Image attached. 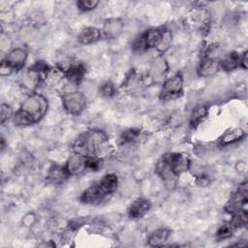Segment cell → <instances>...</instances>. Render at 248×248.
I'll use <instances>...</instances> for the list:
<instances>
[{
	"label": "cell",
	"instance_id": "6da1fadb",
	"mask_svg": "<svg viewBox=\"0 0 248 248\" xmlns=\"http://www.w3.org/2000/svg\"><path fill=\"white\" fill-rule=\"evenodd\" d=\"M47 108L48 103L46 97L38 92H32L15 112L13 121L15 125L20 127L36 124L46 115Z\"/></svg>",
	"mask_w": 248,
	"mask_h": 248
},
{
	"label": "cell",
	"instance_id": "7a4b0ae2",
	"mask_svg": "<svg viewBox=\"0 0 248 248\" xmlns=\"http://www.w3.org/2000/svg\"><path fill=\"white\" fill-rule=\"evenodd\" d=\"M108 137L101 130H89L77 138L72 145L74 153L82 156L101 157L108 150ZM102 158V157H101Z\"/></svg>",
	"mask_w": 248,
	"mask_h": 248
},
{
	"label": "cell",
	"instance_id": "3957f363",
	"mask_svg": "<svg viewBox=\"0 0 248 248\" xmlns=\"http://www.w3.org/2000/svg\"><path fill=\"white\" fill-rule=\"evenodd\" d=\"M28 52L24 47L17 46L12 48L0 63V75L2 77H7L20 71L26 62Z\"/></svg>",
	"mask_w": 248,
	"mask_h": 248
},
{
	"label": "cell",
	"instance_id": "277c9868",
	"mask_svg": "<svg viewBox=\"0 0 248 248\" xmlns=\"http://www.w3.org/2000/svg\"><path fill=\"white\" fill-rule=\"evenodd\" d=\"M63 108L72 115H79L85 109L87 100L85 95L78 90L66 91L61 95Z\"/></svg>",
	"mask_w": 248,
	"mask_h": 248
},
{
	"label": "cell",
	"instance_id": "5b68a950",
	"mask_svg": "<svg viewBox=\"0 0 248 248\" xmlns=\"http://www.w3.org/2000/svg\"><path fill=\"white\" fill-rule=\"evenodd\" d=\"M183 76L181 73H176L170 78H166L163 81L160 91V99L170 101L180 97L183 93Z\"/></svg>",
	"mask_w": 248,
	"mask_h": 248
},
{
	"label": "cell",
	"instance_id": "8992f818",
	"mask_svg": "<svg viewBox=\"0 0 248 248\" xmlns=\"http://www.w3.org/2000/svg\"><path fill=\"white\" fill-rule=\"evenodd\" d=\"M155 172L164 181L166 186L172 188L176 184L177 176L174 174L171 167L170 153L164 154L155 165Z\"/></svg>",
	"mask_w": 248,
	"mask_h": 248
},
{
	"label": "cell",
	"instance_id": "52a82bcc",
	"mask_svg": "<svg viewBox=\"0 0 248 248\" xmlns=\"http://www.w3.org/2000/svg\"><path fill=\"white\" fill-rule=\"evenodd\" d=\"M247 181H244L242 183L239 184V186L237 187V189L232 194L231 198L229 199L226 206H225V210L230 213L232 214L234 212H236L237 210L243 208L246 204H247Z\"/></svg>",
	"mask_w": 248,
	"mask_h": 248
},
{
	"label": "cell",
	"instance_id": "ba28073f",
	"mask_svg": "<svg viewBox=\"0 0 248 248\" xmlns=\"http://www.w3.org/2000/svg\"><path fill=\"white\" fill-rule=\"evenodd\" d=\"M108 198L109 197L104 192L99 182L97 181L81 193L79 200L82 203H85V204L98 205V204H101L103 202L107 201Z\"/></svg>",
	"mask_w": 248,
	"mask_h": 248
},
{
	"label": "cell",
	"instance_id": "9c48e42d",
	"mask_svg": "<svg viewBox=\"0 0 248 248\" xmlns=\"http://www.w3.org/2000/svg\"><path fill=\"white\" fill-rule=\"evenodd\" d=\"M124 30V23L119 17H109L105 19L101 32L103 38L112 40L118 38Z\"/></svg>",
	"mask_w": 248,
	"mask_h": 248
},
{
	"label": "cell",
	"instance_id": "30bf717a",
	"mask_svg": "<svg viewBox=\"0 0 248 248\" xmlns=\"http://www.w3.org/2000/svg\"><path fill=\"white\" fill-rule=\"evenodd\" d=\"M64 77L65 78L72 84V85H78L86 73V68L83 63L81 62H75L71 63L66 68H63Z\"/></svg>",
	"mask_w": 248,
	"mask_h": 248
},
{
	"label": "cell",
	"instance_id": "8fae6325",
	"mask_svg": "<svg viewBox=\"0 0 248 248\" xmlns=\"http://www.w3.org/2000/svg\"><path fill=\"white\" fill-rule=\"evenodd\" d=\"M168 71H169V64L167 60L163 56H158L151 63L147 77L151 81L158 82L165 78Z\"/></svg>",
	"mask_w": 248,
	"mask_h": 248
},
{
	"label": "cell",
	"instance_id": "7c38bea8",
	"mask_svg": "<svg viewBox=\"0 0 248 248\" xmlns=\"http://www.w3.org/2000/svg\"><path fill=\"white\" fill-rule=\"evenodd\" d=\"M151 208V202L145 198H138L128 207V216L131 219H140Z\"/></svg>",
	"mask_w": 248,
	"mask_h": 248
},
{
	"label": "cell",
	"instance_id": "4fadbf2b",
	"mask_svg": "<svg viewBox=\"0 0 248 248\" xmlns=\"http://www.w3.org/2000/svg\"><path fill=\"white\" fill-rule=\"evenodd\" d=\"M220 70L218 58H202L198 67L197 74L201 78H208L215 75Z\"/></svg>",
	"mask_w": 248,
	"mask_h": 248
},
{
	"label": "cell",
	"instance_id": "5bb4252c",
	"mask_svg": "<svg viewBox=\"0 0 248 248\" xmlns=\"http://www.w3.org/2000/svg\"><path fill=\"white\" fill-rule=\"evenodd\" d=\"M71 175L66 170L65 166L53 164L49 167L46 173V180L49 184L60 185L63 184Z\"/></svg>",
	"mask_w": 248,
	"mask_h": 248
},
{
	"label": "cell",
	"instance_id": "9a60e30c",
	"mask_svg": "<svg viewBox=\"0 0 248 248\" xmlns=\"http://www.w3.org/2000/svg\"><path fill=\"white\" fill-rule=\"evenodd\" d=\"M170 160L172 170L177 177L191 169V160L184 153H170Z\"/></svg>",
	"mask_w": 248,
	"mask_h": 248
},
{
	"label": "cell",
	"instance_id": "2e32d148",
	"mask_svg": "<svg viewBox=\"0 0 248 248\" xmlns=\"http://www.w3.org/2000/svg\"><path fill=\"white\" fill-rule=\"evenodd\" d=\"M64 166L71 176L77 175L85 170V156L73 152Z\"/></svg>",
	"mask_w": 248,
	"mask_h": 248
},
{
	"label": "cell",
	"instance_id": "e0dca14e",
	"mask_svg": "<svg viewBox=\"0 0 248 248\" xmlns=\"http://www.w3.org/2000/svg\"><path fill=\"white\" fill-rule=\"evenodd\" d=\"M103 38L101 29L94 27V26H88L83 28L79 34L78 35V41L81 45H91L98 41H100Z\"/></svg>",
	"mask_w": 248,
	"mask_h": 248
},
{
	"label": "cell",
	"instance_id": "ac0fdd59",
	"mask_svg": "<svg viewBox=\"0 0 248 248\" xmlns=\"http://www.w3.org/2000/svg\"><path fill=\"white\" fill-rule=\"evenodd\" d=\"M163 34V28H151L140 34L146 50L150 48H156L161 41Z\"/></svg>",
	"mask_w": 248,
	"mask_h": 248
},
{
	"label": "cell",
	"instance_id": "d6986e66",
	"mask_svg": "<svg viewBox=\"0 0 248 248\" xmlns=\"http://www.w3.org/2000/svg\"><path fill=\"white\" fill-rule=\"evenodd\" d=\"M241 53L236 51H231L225 54L221 59H219L220 69L225 72H232L237 68H240Z\"/></svg>",
	"mask_w": 248,
	"mask_h": 248
},
{
	"label": "cell",
	"instance_id": "ffe728a7",
	"mask_svg": "<svg viewBox=\"0 0 248 248\" xmlns=\"http://www.w3.org/2000/svg\"><path fill=\"white\" fill-rule=\"evenodd\" d=\"M245 137V131L242 128H231L223 133L219 138V144L221 146H227L241 140Z\"/></svg>",
	"mask_w": 248,
	"mask_h": 248
},
{
	"label": "cell",
	"instance_id": "44dd1931",
	"mask_svg": "<svg viewBox=\"0 0 248 248\" xmlns=\"http://www.w3.org/2000/svg\"><path fill=\"white\" fill-rule=\"evenodd\" d=\"M208 115V108L203 105L200 104L196 106L189 117V126L191 129H197L207 117Z\"/></svg>",
	"mask_w": 248,
	"mask_h": 248
},
{
	"label": "cell",
	"instance_id": "7402d4cb",
	"mask_svg": "<svg viewBox=\"0 0 248 248\" xmlns=\"http://www.w3.org/2000/svg\"><path fill=\"white\" fill-rule=\"evenodd\" d=\"M145 80V78L142 77L140 74H139L137 71H135L134 69L127 75L125 80L123 81V87H125V89L127 91H135L138 90L141 87V85H143Z\"/></svg>",
	"mask_w": 248,
	"mask_h": 248
},
{
	"label": "cell",
	"instance_id": "603a6c76",
	"mask_svg": "<svg viewBox=\"0 0 248 248\" xmlns=\"http://www.w3.org/2000/svg\"><path fill=\"white\" fill-rule=\"evenodd\" d=\"M170 233V232L169 229L159 228L149 234V236L147 238V243L151 247L162 246L168 240Z\"/></svg>",
	"mask_w": 248,
	"mask_h": 248
},
{
	"label": "cell",
	"instance_id": "cb8c5ba5",
	"mask_svg": "<svg viewBox=\"0 0 248 248\" xmlns=\"http://www.w3.org/2000/svg\"><path fill=\"white\" fill-rule=\"evenodd\" d=\"M99 184L101 188L104 190V192L110 197L117 189L118 186V178L117 175L114 173H107L105 174L99 181Z\"/></svg>",
	"mask_w": 248,
	"mask_h": 248
},
{
	"label": "cell",
	"instance_id": "d4e9b609",
	"mask_svg": "<svg viewBox=\"0 0 248 248\" xmlns=\"http://www.w3.org/2000/svg\"><path fill=\"white\" fill-rule=\"evenodd\" d=\"M247 221H248L247 210H246V208L243 207L232 214V219H231L230 223L235 230H237V229H240V228L246 226Z\"/></svg>",
	"mask_w": 248,
	"mask_h": 248
},
{
	"label": "cell",
	"instance_id": "484cf974",
	"mask_svg": "<svg viewBox=\"0 0 248 248\" xmlns=\"http://www.w3.org/2000/svg\"><path fill=\"white\" fill-rule=\"evenodd\" d=\"M140 134V130L137 128H129L123 131L119 136V143L121 145H127L135 141Z\"/></svg>",
	"mask_w": 248,
	"mask_h": 248
},
{
	"label": "cell",
	"instance_id": "4316f807",
	"mask_svg": "<svg viewBox=\"0 0 248 248\" xmlns=\"http://www.w3.org/2000/svg\"><path fill=\"white\" fill-rule=\"evenodd\" d=\"M172 43V34L169 29L163 28V34H162V38L161 41L158 45V46L156 47V49L160 52V53H164L166 52L171 46Z\"/></svg>",
	"mask_w": 248,
	"mask_h": 248
},
{
	"label": "cell",
	"instance_id": "83f0119b",
	"mask_svg": "<svg viewBox=\"0 0 248 248\" xmlns=\"http://www.w3.org/2000/svg\"><path fill=\"white\" fill-rule=\"evenodd\" d=\"M99 92L100 94L107 99H110L112 97H114L117 93V88L115 86V84L110 81V80H107L105 82H103L100 87H99Z\"/></svg>",
	"mask_w": 248,
	"mask_h": 248
},
{
	"label": "cell",
	"instance_id": "f1b7e54d",
	"mask_svg": "<svg viewBox=\"0 0 248 248\" xmlns=\"http://www.w3.org/2000/svg\"><path fill=\"white\" fill-rule=\"evenodd\" d=\"M103 167V158L98 156L85 157V170L99 171Z\"/></svg>",
	"mask_w": 248,
	"mask_h": 248
},
{
	"label": "cell",
	"instance_id": "f546056e",
	"mask_svg": "<svg viewBox=\"0 0 248 248\" xmlns=\"http://www.w3.org/2000/svg\"><path fill=\"white\" fill-rule=\"evenodd\" d=\"M234 231H235V229L229 222V223L223 224L219 227V229L217 230V232H216V236L219 240H225V239L230 238L233 234Z\"/></svg>",
	"mask_w": 248,
	"mask_h": 248
},
{
	"label": "cell",
	"instance_id": "4dcf8cb0",
	"mask_svg": "<svg viewBox=\"0 0 248 248\" xmlns=\"http://www.w3.org/2000/svg\"><path fill=\"white\" fill-rule=\"evenodd\" d=\"M15 112L13 108L5 103H2L0 106V121L1 124H4L6 121H8L10 118H13Z\"/></svg>",
	"mask_w": 248,
	"mask_h": 248
},
{
	"label": "cell",
	"instance_id": "1f68e13d",
	"mask_svg": "<svg viewBox=\"0 0 248 248\" xmlns=\"http://www.w3.org/2000/svg\"><path fill=\"white\" fill-rule=\"evenodd\" d=\"M99 3L100 2L97 0H79L76 4L79 11L90 12V11L94 10L99 5Z\"/></svg>",
	"mask_w": 248,
	"mask_h": 248
},
{
	"label": "cell",
	"instance_id": "d6a6232c",
	"mask_svg": "<svg viewBox=\"0 0 248 248\" xmlns=\"http://www.w3.org/2000/svg\"><path fill=\"white\" fill-rule=\"evenodd\" d=\"M36 222V216L34 213L30 212V213H27L23 219H22V224L25 226V227H31L32 225H34Z\"/></svg>",
	"mask_w": 248,
	"mask_h": 248
},
{
	"label": "cell",
	"instance_id": "836d02e7",
	"mask_svg": "<svg viewBox=\"0 0 248 248\" xmlns=\"http://www.w3.org/2000/svg\"><path fill=\"white\" fill-rule=\"evenodd\" d=\"M240 68L243 70L247 69V50L243 51L241 53V59H240Z\"/></svg>",
	"mask_w": 248,
	"mask_h": 248
},
{
	"label": "cell",
	"instance_id": "e575fe53",
	"mask_svg": "<svg viewBox=\"0 0 248 248\" xmlns=\"http://www.w3.org/2000/svg\"><path fill=\"white\" fill-rule=\"evenodd\" d=\"M5 146H6V144H5V139H4L3 137H1V150H2V151L5 149Z\"/></svg>",
	"mask_w": 248,
	"mask_h": 248
}]
</instances>
